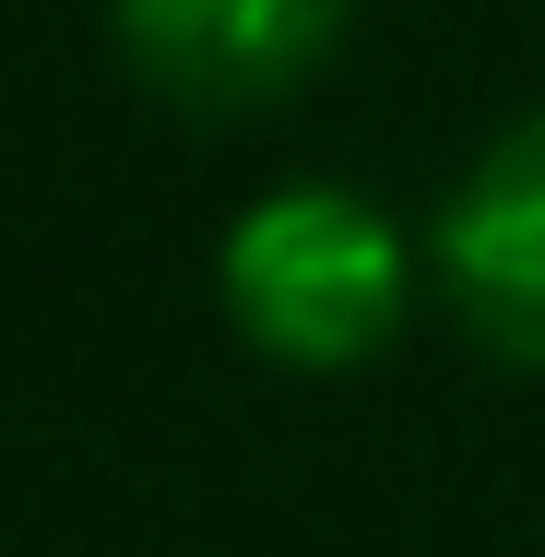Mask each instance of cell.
Listing matches in <instances>:
<instances>
[{
	"mask_svg": "<svg viewBox=\"0 0 545 557\" xmlns=\"http://www.w3.org/2000/svg\"><path fill=\"white\" fill-rule=\"evenodd\" d=\"M225 297L237 321L297 356V368H356L404 309V237L356 190H273L225 237Z\"/></svg>",
	"mask_w": 545,
	"mask_h": 557,
	"instance_id": "obj_1",
	"label": "cell"
},
{
	"mask_svg": "<svg viewBox=\"0 0 545 557\" xmlns=\"http://www.w3.org/2000/svg\"><path fill=\"white\" fill-rule=\"evenodd\" d=\"M344 36V0H119V48L178 108H273Z\"/></svg>",
	"mask_w": 545,
	"mask_h": 557,
	"instance_id": "obj_2",
	"label": "cell"
},
{
	"mask_svg": "<svg viewBox=\"0 0 545 557\" xmlns=\"http://www.w3.org/2000/svg\"><path fill=\"white\" fill-rule=\"evenodd\" d=\"M438 273L498 356H545V119L498 131V154L450 190Z\"/></svg>",
	"mask_w": 545,
	"mask_h": 557,
	"instance_id": "obj_3",
	"label": "cell"
}]
</instances>
